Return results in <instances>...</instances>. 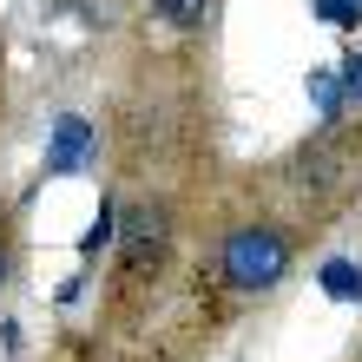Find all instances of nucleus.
I'll return each mask as SVG.
<instances>
[{
    "mask_svg": "<svg viewBox=\"0 0 362 362\" xmlns=\"http://www.w3.org/2000/svg\"><path fill=\"white\" fill-rule=\"evenodd\" d=\"M218 270H224V284L244 290V296L276 290V284H284V270H290V244L276 238L270 224H244V230H230V238H224Z\"/></svg>",
    "mask_w": 362,
    "mask_h": 362,
    "instance_id": "obj_1",
    "label": "nucleus"
},
{
    "mask_svg": "<svg viewBox=\"0 0 362 362\" xmlns=\"http://www.w3.org/2000/svg\"><path fill=\"white\" fill-rule=\"evenodd\" d=\"M165 238H172L165 211H158V204H139V211H125V238H119V257H125V264H158Z\"/></svg>",
    "mask_w": 362,
    "mask_h": 362,
    "instance_id": "obj_2",
    "label": "nucleus"
},
{
    "mask_svg": "<svg viewBox=\"0 0 362 362\" xmlns=\"http://www.w3.org/2000/svg\"><path fill=\"white\" fill-rule=\"evenodd\" d=\"M86 152H93V125L79 119V112H59L53 119V145H47V172H79L86 165Z\"/></svg>",
    "mask_w": 362,
    "mask_h": 362,
    "instance_id": "obj_3",
    "label": "nucleus"
},
{
    "mask_svg": "<svg viewBox=\"0 0 362 362\" xmlns=\"http://www.w3.org/2000/svg\"><path fill=\"white\" fill-rule=\"evenodd\" d=\"M323 296H336V303H362V264L329 257L323 264Z\"/></svg>",
    "mask_w": 362,
    "mask_h": 362,
    "instance_id": "obj_4",
    "label": "nucleus"
},
{
    "mask_svg": "<svg viewBox=\"0 0 362 362\" xmlns=\"http://www.w3.org/2000/svg\"><path fill=\"white\" fill-rule=\"evenodd\" d=\"M310 105H316L323 119H336V112H343V105H349V93H343V73H310Z\"/></svg>",
    "mask_w": 362,
    "mask_h": 362,
    "instance_id": "obj_5",
    "label": "nucleus"
},
{
    "mask_svg": "<svg viewBox=\"0 0 362 362\" xmlns=\"http://www.w3.org/2000/svg\"><path fill=\"white\" fill-rule=\"evenodd\" d=\"M112 238H119V204H99V218L86 224L79 250H86V257H99V250H112Z\"/></svg>",
    "mask_w": 362,
    "mask_h": 362,
    "instance_id": "obj_6",
    "label": "nucleus"
},
{
    "mask_svg": "<svg viewBox=\"0 0 362 362\" xmlns=\"http://www.w3.org/2000/svg\"><path fill=\"white\" fill-rule=\"evenodd\" d=\"M158 7V20H172V27H204V13H211V0H152Z\"/></svg>",
    "mask_w": 362,
    "mask_h": 362,
    "instance_id": "obj_7",
    "label": "nucleus"
},
{
    "mask_svg": "<svg viewBox=\"0 0 362 362\" xmlns=\"http://www.w3.org/2000/svg\"><path fill=\"white\" fill-rule=\"evenodd\" d=\"M316 20H329V27H356L362 20V0H310Z\"/></svg>",
    "mask_w": 362,
    "mask_h": 362,
    "instance_id": "obj_8",
    "label": "nucleus"
},
{
    "mask_svg": "<svg viewBox=\"0 0 362 362\" xmlns=\"http://www.w3.org/2000/svg\"><path fill=\"white\" fill-rule=\"evenodd\" d=\"M343 93H349V105H362V53L343 59Z\"/></svg>",
    "mask_w": 362,
    "mask_h": 362,
    "instance_id": "obj_9",
    "label": "nucleus"
},
{
    "mask_svg": "<svg viewBox=\"0 0 362 362\" xmlns=\"http://www.w3.org/2000/svg\"><path fill=\"white\" fill-rule=\"evenodd\" d=\"M0 276H7V257H0Z\"/></svg>",
    "mask_w": 362,
    "mask_h": 362,
    "instance_id": "obj_10",
    "label": "nucleus"
}]
</instances>
